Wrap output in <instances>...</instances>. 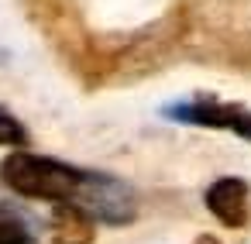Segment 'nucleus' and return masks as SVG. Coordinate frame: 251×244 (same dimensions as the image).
Wrapping results in <instances>:
<instances>
[{"label":"nucleus","instance_id":"obj_1","mask_svg":"<svg viewBox=\"0 0 251 244\" xmlns=\"http://www.w3.org/2000/svg\"><path fill=\"white\" fill-rule=\"evenodd\" d=\"M0 179L21 196L31 199H49V203H66L83 210L90 220H107V223H127L134 217V196L124 182L100 175V172H83L76 165L42 158V155H11L0 165Z\"/></svg>","mask_w":251,"mask_h":244},{"label":"nucleus","instance_id":"obj_2","mask_svg":"<svg viewBox=\"0 0 251 244\" xmlns=\"http://www.w3.org/2000/svg\"><path fill=\"white\" fill-rule=\"evenodd\" d=\"M169 117L186 121V124H203V127H220L234 131L251 141V110L237 103H217V100H200V103H179L169 110Z\"/></svg>","mask_w":251,"mask_h":244},{"label":"nucleus","instance_id":"obj_3","mask_svg":"<svg viewBox=\"0 0 251 244\" xmlns=\"http://www.w3.org/2000/svg\"><path fill=\"white\" fill-rule=\"evenodd\" d=\"M206 210L227 223V227H244L248 213H251V199H248V186L241 179H217L206 189Z\"/></svg>","mask_w":251,"mask_h":244},{"label":"nucleus","instance_id":"obj_4","mask_svg":"<svg viewBox=\"0 0 251 244\" xmlns=\"http://www.w3.org/2000/svg\"><path fill=\"white\" fill-rule=\"evenodd\" d=\"M90 241H93V220L83 210L59 203L52 220V244H90Z\"/></svg>","mask_w":251,"mask_h":244},{"label":"nucleus","instance_id":"obj_5","mask_svg":"<svg viewBox=\"0 0 251 244\" xmlns=\"http://www.w3.org/2000/svg\"><path fill=\"white\" fill-rule=\"evenodd\" d=\"M0 244H35L28 223L7 206H0Z\"/></svg>","mask_w":251,"mask_h":244},{"label":"nucleus","instance_id":"obj_6","mask_svg":"<svg viewBox=\"0 0 251 244\" xmlns=\"http://www.w3.org/2000/svg\"><path fill=\"white\" fill-rule=\"evenodd\" d=\"M25 141H28L25 124H21L18 117H11L4 107H0V145H11V148H18V145H25Z\"/></svg>","mask_w":251,"mask_h":244},{"label":"nucleus","instance_id":"obj_7","mask_svg":"<svg viewBox=\"0 0 251 244\" xmlns=\"http://www.w3.org/2000/svg\"><path fill=\"white\" fill-rule=\"evenodd\" d=\"M196 244H217V241H213V237H200Z\"/></svg>","mask_w":251,"mask_h":244}]
</instances>
